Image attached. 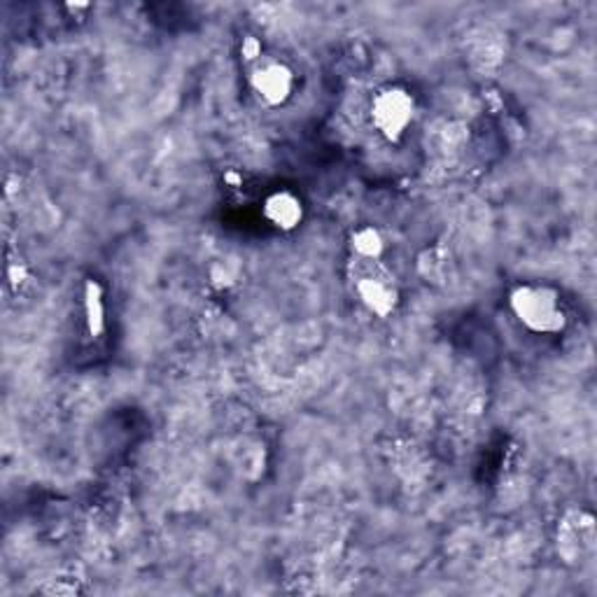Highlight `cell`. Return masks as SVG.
Segmentation results:
<instances>
[{"label": "cell", "mask_w": 597, "mask_h": 597, "mask_svg": "<svg viewBox=\"0 0 597 597\" xmlns=\"http://www.w3.org/2000/svg\"><path fill=\"white\" fill-rule=\"evenodd\" d=\"M509 308L513 318L532 334L555 336L567 327L561 292L551 285H518L509 295Z\"/></svg>", "instance_id": "1"}, {"label": "cell", "mask_w": 597, "mask_h": 597, "mask_svg": "<svg viewBox=\"0 0 597 597\" xmlns=\"http://www.w3.org/2000/svg\"><path fill=\"white\" fill-rule=\"evenodd\" d=\"M351 283L357 299L369 313L378 318H388L395 313L399 290L395 276L380 259H360L351 262Z\"/></svg>", "instance_id": "2"}, {"label": "cell", "mask_w": 597, "mask_h": 597, "mask_svg": "<svg viewBox=\"0 0 597 597\" xmlns=\"http://www.w3.org/2000/svg\"><path fill=\"white\" fill-rule=\"evenodd\" d=\"M353 257L360 259H380L385 253V241L376 226H360L351 236Z\"/></svg>", "instance_id": "7"}, {"label": "cell", "mask_w": 597, "mask_h": 597, "mask_svg": "<svg viewBox=\"0 0 597 597\" xmlns=\"http://www.w3.org/2000/svg\"><path fill=\"white\" fill-rule=\"evenodd\" d=\"M82 308H85V322L91 339H101L108 330V311H106V295L99 280H85L82 290Z\"/></svg>", "instance_id": "6"}, {"label": "cell", "mask_w": 597, "mask_h": 597, "mask_svg": "<svg viewBox=\"0 0 597 597\" xmlns=\"http://www.w3.org/2000/svg\"><path fill=\"white\" fill-rule=\"evenodd\" d=\"M416 118L413 96L401 87H388L374 96L372 124L388 143H399L407 136Z\"/></svg>", "instance_id": "3"}, {"label": "cell", "mask_w": 597, "mask_h": 597, "mask_svg": "<svg viewBox=\"0 0 597 597\" xmlns=\"http://www.w3.org/2000/svg\"><path fill=\"white\" fill-rule=\"evenodd\" d=\"M262 213L266 222L278 231H295L303 222V203L295 191L278 189L266 197Z\"/></svg>", "instance_id": "5"}, {"label": "cell", "mask_w": 597, "mask_h": 597, "mask_svg": "<svg viewBox=\"0 0 597 597\" xmlns=\"http://www.w3.org/2000/svg\"><path fill=\"white\" fill-rule=\"evenodd\" d=\"M241 56H243V62L250 66H255L262 59L264 52H262V43L257 41V37H253V35L245 37L243 45H241Z\"/></svg>", "instance_id": "8"}, {"label": "cell", "mask_w": 597, "mask_h": 597, "mask_svg": "<svg viewBox=\"0 0 597 597\" xmlns=\"http://www.w3.org/2000/svg\"><path fill=\"white\" fill-rule=\"evenodd\" d=\"M250 87L266 106H283L295 91L292 68L278 59H262L250 68Z\"/></svg>", "instance_id": "4"}]
</instances>
